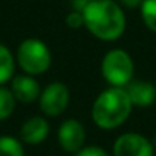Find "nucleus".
Masks as SVG:
<instances>
[{
  "label": "nucleus",
  "instance_id": "14",
  "mask_svg": "<svg viewBox=\"0 0 156 156\" xmlns=\"http://www.w3.org/2000/svg\"><path fill=\"white\" fill-rule=\"evenodd\" d=\"M139 11L144 25L150 31L156 32V0H144Z\"/></svg>",
  "mask_w": 156,
  "mask_h": 156
},
{
  "label": "nucleus",
  "instance_id": "1",
  "mask_svg": "<svg viewBox=\"0 0 156 156\" xmlns=\"http://www.w3.org/2000/svg\"><path fill=\"white\" fill-rule=\"evenodd\" d=\"M81 14L84 28L101 41H115L126 31V14L116 0H89Z\"/></svg>",
  "mask_w": 156,
  "mask_h": 156
},
{
  "label": "nucleus",
  "instance_id": "12",
  "mask_svg": "<svg viewBox=\"0 0 156 156\" xmlns=\"http://www.w3.org/2000/svg\"><path fill=\"white\" fill-rule=\"evenodd\" d=\"M0 156H25L23 142L14 136H0Z\"/></svg>",
  "mask_w": 156,
  "mask_h": 156
},
{
  "label": "nucleus",
  "instance_id": "7",
  "mask_svg": "<svg viewBox=\"0 0 156 156\" xmlns=\"http://www.w3.org/2000/svg\"><path fill=\"white\" fill-rule=\"evenodd\" d=\"M57 139L60 147L66 151V153H76L78 150H81L84 147L86 142V129L84 126L75 119V118H69L64 119L57 132Z\"/></svg>",
  "mask_w": 156,
  "mask_h": 156
},
{
  "label": "nucleus",
  "instance_id": "2",
  "mask_svg": "<svg viewBox=\"0 0 156 156\" xmlns=\"http://www.w3.org/2000/svg\"><path fill=\"white\" fill-rule=\"evenodd\" d=\"M132 101L124 87H107L92 104V121L103 130H113L122 126L132 113Z\"/></svg>",
  "mask_w": 156,
  "mask_h": 156
},
{
  "label": "nucleus",
  "instance_id": "8",
  "mask_svg": "<svg viewBox=\"0 0 156 156\" xmlns=\"http://www.w3.org/2000/svg\"><path fill=\"white\" fill-rule=\"evenodd\" d=\"M9 89L12 95L16 97V100L23 104H31L34 101H38L40 94H41L40 83L35 80V76L28 75V73L14 75Z\"/></svg>",
  "mask_w": 156,
  "mask_h": 156
},
{
  "label": "nucleus",
  "instance_id": "9",
  "mask_svg": "<svg viewBox=\"0 0 156 156\" xmlns=\"http://www.w3.org/2000/svg\"><path fill=\"white\" fill-rule=\"evenodd\" d=\"M49 122L44 116H31L20 127V141L29 145L41 144L49 135Z\"/></svg>",
  "mask_w": 156,
  "mask_h": 156
},
{
  "label": "nucleus",
  "instance_id": "10",
  "mask_svg": "<svg viewBox=\"0 0 156 156\" xmlns=\"http://www.w3.org/2000/svg\"><path fill=\"white\" fill-rule=\"evenodd\" d=\"M124 89L132 101V106L148 107L156 101V87L150 81L132 80Z\"/></svg>",
  "mask_w": 156,
  "mask_h": 156
},
{
  "label": "nucleus",
  "instance_id": "5",
  "mask_svg": "<svg viewBox=\"0 0 156 156\" xmlns=\"http://www.w3.org/2000/svg\"><path fill=\"white\" fill-rule=\"evenodd\" d=\"M70 103V90L61 81L49 83L44 89H41L38 104L40 110L46 116H58L61 115Z\"/></svg>",
  "mask_w": 156,
  "mask_h": 156
},
{
  "label": "nucleus",
  "instance_id": "4",
  "mask_svg": "<svg viewBox=\"0 0 156 156\" xmlns=\"http://www.w3.org/2000/svg\"><path fill=\"white\" fill-rule=\"evenodd\" d=\"M135 73V63L124 49L109 51L101 61V75L112 87H126Z\"/></svg>",
  "mask_w": 156,
  "mask_h": 156
},
{
  "label": "nucleus",
  "instance_id": "17",
  "mask_svg": "<svg viewBox=\"0 0 156 156\" xmlns=\"http://www.w3.org/2000/svg\"><path fill=\"white\" fill-rule=\"evenodd\" d=\"M142 2H144V0H118V3H119L121 6L132 8V9H135V8H141Z\"/></svg>",
  "mask_w": 156,
  "mask_h": 156
},
{
  "label": "nucleus",
  "instance_id": "16",
  "mask_svg": "<svg viewBox=\"0 0 156 156\" xmlns=\"http://www.w3.org/2000/svg\"><path fill=\"white\" fill-rule=\"evenodd\" d=\"M73 156H110V154L103 147L87 145V147H83L81 150H78L76 153H73Z\"/></svg>",
  "mask_w": 156,
  "mask_h": 156
},
{
  "label": "nucleus",
  "instance_id": "18",
  "mask_svg": "<svg viewBox=\"0 0 156 156\" xmlns=\"http://www.w3.org/2000/svg\"><path fill=\"white\" fill-rule=\"evenodd\" d=\"M153 147H154V148H156V139H154V142H153Z\"/></svg>",
  "mask_w": 156,
  "mask_h": 156
},
{
  "label": "nucleus",
  "instance_id": "11",
  "mask_svg": "<svg viewBox=\"0 0 156 156\" xmlns=\"http://www.w3.org/2000/svg\"><path fill=\"white\" fill-rule=\"evenodd\" d=\"M16 73V57L11 49L0 43V86H5L12 80Z\"/></svg>",
  "mask_w": 156,
  "mask_h": 156
},
{
  "label": "nucleus",
  "instance_id": "6",
  "mask_svg": "<svg viewBox=\"0 0 156 156\" xmlns=\"http://www.w3.org/2000/svg\"><path fill=\"white\" fill-rule=\"evenodd\" d=\"M113 156H154V147L144 135L129 132L115 139Z\"/></svg>",
  "mask_w": 156,
  "mask_h": 156
},
{
  "label": "nucleus",
  "instance_id": "13",
  "mask_svg": "<svg viewBox=\"0 0 156 156\" xmlns=\"http://www.w3.org/2000/svg\"><path fill=\"white\" fill-rule=\"evenodd\" d=\"M17 100L9 87L0 86V121L8 119L16 110Z\"/></svg>",
  "mask_w": 156,
  "mask_h": 156
},
{
  "label": "nucleus",
  "instance_id": "3",
  "mask_svg": "<svg viewBox=\"0 0 156 156\" xmlns=\"http://www.w3.org/2000/svg\"><path fill=\"white\" fill-rule=\"evenodd\" d=\"M16 63L23 70V73L38 76L51 67L52 54L43 40L29 37L19 44L16 52Z\"/></svg>",
  "mask_w": 156,
  "mask_h": 156
},
{
  "label": "nucleus",
  "instance_id": "15",
  "mask_svg": "<svg viewBox=\"0 0 156 156\" xmlns=\"http://www.w3.org/2000/svg\"><path fill=\"white\" fill-rule=\"evenodd\" d=\"M66 25L70 29H80L81 26H84V19L83 14L80 11H72L66 16Z\"/></svg>",
  "mask_w": 156,
  "mask_h": 156
}]
</instances>
